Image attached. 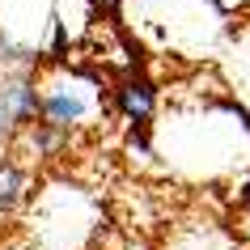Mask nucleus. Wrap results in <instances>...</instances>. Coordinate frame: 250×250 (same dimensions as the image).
Listing matches in <instances>:
<instances>
[{"label":"nucleus","mask_w":250,"mask_h":250,"mask_svg":"<svg viewBox=\"0 0 250 250\" xmlns=\"http://www.w3.org/2000/svg\"><path fill=\"white\" fill-rule=\"evenodd\" d=\"M237 204H242V208H246V212H250V183H246V187H242V195H237Z\"/></svg>","instance_id":"nucleus-9"},{"label":"nucleus","mask_w":250,"mask_h":250,"mask_svg":"<svg viewBox=\"0 0 250 250\" xmlns=\"http://www.w3.org/2000/svg\"><path fill=\"white\" fill-rule=\"evenodd\" d=\"M26 140H30V148L39 153L42 161H51V157H60L68 145H72V127H55V123H30L26 127Z\"/></svg>","instance_id":"nucleus-4"},{"label":"nucleus","mask_w":250,"mask_h":250,"mask_svg":"<svg viewBox=\"0 0 250 250\" xmlns=\"http://www.w3.org/2000/svg\"><path fill=\"white\" fill-rule=\"evenodd\" d=\"M21 191H26V170L17 166V161H0V216H9V212L17 208V199H21Z\"/></svg>","instance_id":"nucleus-5"},{"label":"nucleus","mask_w":250,"mask_h":250,"mask_svg":"<svg viewBox=\"0 0 250 250\" xmlns=\"http://www.w3.org/2000/svg\"><path fill=\"white\" fill-rule=\"evenodd\" d=\"M110 93H115V110L132 123V145L148 148V123H153V110H157V85H153V77L132 60L119 72Z\"/></svg>","instance_id":"nucleus-1"},{"label":"nucleus","mask_w":250,"mask_h":250,"mask_svg":"<svg viewBox=\"0 0 250 250\" xmlns=\"http://www.w3.org/2000/svg\"><path fill=\"white\" fill-rule=\"evenodd\" d=\"M0 106H4V115H9V123H13L17 132H26L30 123H39V106H42L39 81L30 77L26 68L9 72V77L0 81Z\"/></svg>","instance_id":"nucleus-2"},{"label":"nucleus","mask_w":250,"mask_h":250,"mask_svg":"<svg viewBox=\"0 0 250 250\" xmlns=\"http://www.w3.org/2000/svg\"><path fill=\"white\" fill-rule=\"evenodd\" d=\"M81 115H85V102H81L72 89H51V93H42V106H39V119H42V123H55V127H77Z\"/></svg>","instance_id":"nucleus-3"},{"label":"nucleus","mask_w":250,"mask_h":250,"mask_svg":"<svg viewBox=\"0 0 250 250\" xmlns=\"http://www.w3.org/2000/svg\"><path fill=\"white\" fill-rule=\"evenodd\" d=\"M64 51H68V34H64V26L55 21V60H64Z\"/></svg>","instance_id":"nucleus-8"},{"label":"nucleus","mask_w":250,"mask_h":250,"mask_svg":"<svg viewBox=\"0 0 250 250\" xmlns=\"http://www.w3.org/2000/svg\"><path fill=\"white\" fill-rule=\"evenodd\" d=\"M119 4H123V0H93V9H102V13L110 17V21L119 17Z\"/></svg>","instance_id":"nucleus-7"},{"label":"nucleus","mask_w":250,"mask_h":250,"mask_svg":"<svg viewBox=\"0 0 250 250\" xmlns=\"http://www.w3.org/2000/svg\"><path fill=\"white\" fill-rule=\"evenodd\" d=\"M13 136H17V127L9 123V115H4V106H0V145H9Z\"/></svg>","instance_id":"nucleus-6"}]
</instances>
